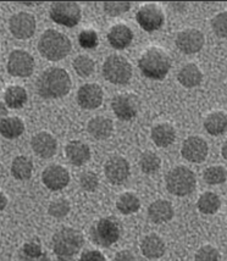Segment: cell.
Segmentation results:
<instances>
[{"label":"cell","mask_w":227,"mask_h":261,"mask_svg":"<svg viewBox=\"0 0 227 261\" xmlns=\"http://www.w3.org/2000/svg\"><path fill=\"white\" fill-rule=\"evenodd\" d=\"M36 88L40 97L44 99L63 98L70 92L71 79L64 68L51 67L40 73Z\"/></svg>","instance_id":"cell-1"},{"label":"cell","mask_w":227,"mask_h":261,"mask_svg":"<svg viewBox=\"0 0 227 261\" xmlns=\"http://www.w3.org/2000/svg\"><path fill=\"white\" fill-rule=\"evenodd\" d=\"M138 67L147 79L160 81L166 77L171 68V59L159 48L148 49L138 60Z\"/></svg>","instance_id":"cell-2"},{"label":"cell","mask_w":227,"mask_h":261,"mask_svg":"<svg viewBox=\"0 0 227 261\" xmlns=\"http://www.w3.org/2000/svg\"><path fill=\"white\" fill-rule=\"evenodd\" d=\"M38 50L46 60L59 61L70 54L71 42L59 31L46 30L39 38Z\"/></svg>","instance_id":"cell-3"},{"label":"cell","mask_w":227,"mask_h":261,"mask_svg":"<svg viewBox=\"0 0 227 261\" xmlns=\"http://www.w3.org/2000/svg\"><path fill=\"white\" fill-rule=\"evenodd\" d=\"M53 250L59 257L68 259L80 253L85 244L82 233L72 227H63L53 236Z\"/></svg>","instance_id":"cell-4"},{"label":"cell","mask_w":227,"mask_h":261,"mask_svg":"<svg viewBox=\"0 0 227 261\" xmlns=\"http://www.w3.org/2000/svg\"><path fill=\"white\" fill-rule=\"evenodd\" d=\"M167 191L176 197H186L191 194L197 186L194 172L186 166H176L167 172L165 178Z\"/></svg>","instance_id":"cell-5"},{"label":"cell","mask_w":227,"mask_h":261,"mask_svg":"<svg viewBox=\"0 0 227 261\" xmlns=\"http://www.w3.org/2000/svg\"><path fill=\"white\" fill-rule=\"evenodd\" d=\"M103 74L114 85H127L132 77V66L126 58L110 55L103 65Z\"/></svg>","instance_id":"cell-6"},{"label":"cell","mask_w":227,"mask_h":261,"mask_svg":"<svg viewBox=\"0 0 227 261\" xmlns=\"http://www.w3.org/2000/svg\"><path fill=\"white\" fill-rule=\"evenodd\" d=\"M120 233L119 223L113 219H109V217L99 219L91 229L93 242L104 248L111 247L116 243L120 238Z\"/></svg>","instance_id":"cell-7"},{"label":"cell","mask_w":227,"mask_h":261,"mask_svg":"<svg viewBox=\"0 0 227 261\" xmlns=\"http://www.w3.org/2000/svg\"><path fill=\"white\" fill-rule=\"evenodd\" d=\"M52 20L55 23L63 24L65 27H74L81 21V8L73 2H57L51 5Z\"/></svg>","instance_id":"cell-8"},{"label":"cell","mask_w":227,"mask_h":261,"mask_svg":"<svg viewBox=\"0 0 227 261\" xmlns=\"http://www.w3.org/2000/svg\"><path fill=\"white\" fill-rule=\"evenodd\" d=\"M6 70L12 77H30L34 70V59L29 51L16 49L9 55Z\"/></svg>","instance_id":"cell-9"},{"label":"cell","mask_w":227,"mask_h":261,"mask_svg":"<svg viewBox=\"0 0 227 261\" xmlns=\"http://www.w3.org/2000/svg\"><path fill=\"white\" fill-rule=\"evenodd\" d=\"M136 20L145 32H154L163 27L165 16L159 5L149 3L137 11Z\"/></svg>","instance_id":"cell-10"},{"label":"cell","mask_w":227,"mask_h":261,"mask_svg":"<svg viewBox=\"0 0 227 261\" xmlns=\"http://www.w3.org/2000/svg\"><path fill=\"white\" fill-rule=\"evenodd\" d=\"M36 18L30 12H17L12 15L9 21L10 32L17 39H29L36 32Z\"/></svg>","instance_id":"cell-11"},{"label":"cell","mask_w":227,"mask_h":261,"mask_svg":"<svg viewBox=\"0 0 227 261\" xmlns=\"http://www.w3.org/2000/svg\"><path fill=\"white\" fill-rule=\"evenodd\" d=\"M209 153V147L204 138L198 136H192L185 139L181 148V154L189 163L199 164L207 159Z\"/></svg>","instance_id":"cell-12"},{"label":"cell","mask_w":227,"mask_h":261,"mask_svg":"<svg viewBox=\"0 0 227 261\" xmlns=\"http://www.w3.org/2000/svg\"><path fill=\"white\" fill-rule=\"evenodd\" d=\"M114 114L121 121H131L138 113V100L133 94H117L111 101Z\"/></svg>","instance_id":"cell-13"},{"label":"cell","mask_w":227,"mask_h":261,"mask_svg":"<svg viewBox=\"0 0 227 261\" xmlns=\"http://www.w3.org/2000/svg\"><path fill=\"white\" fill-rule=\"evenodd\" d=\"M176 46L180 51L185 54H195L200 51L204 46L205 38L200 31L194 29H188L181 31L176 37Z\"/></svg>","instance_id":"cell-14"},{"label":"cell","mask_w":227,"mask_h":261,"mask_svg":"<svg viewBox=\"0 0 227 261\" xmlns=\"http://www.w3.org/2000/svg\"><path fill=\"white\" fill-rule=\"evenodd\" d=\"M104 173L111 185H122L130 176L129 161L123 156L110 158L104 165Z\"/></svg>","instance_id":"cell-15"},{"label":"cell","mask_w":227,"mask_h":261,"mask_svg":"<svg viewBox=\"0 0 227 261\" xmlns=\"http://www.w3.org/2000/svg\"><path fill=\"white\" fill-rule=\"evenodd\" d=\"M42 181L51 191H61L70 182V173L60 165H49L43 171Z\"/></svg>","instance_id":"cell-16"},{"label":"cell","mask_w":227,"mask_h":261,"mask_svg":"<svg viewBox=\"0 0 227 261\" xmlns=\"http://www.w3.org/2000/svg\"><path fill=\"white\" fill-rule=\"evenodd\" d=\"M103 97H104V92L100 86L97 83H87L81 87L77 92V102L82 109L94 110L102 105Z\"/></svg>","instance_id":"cell-17"},{"label":"cell","mask_w":227,"mask_h":261,"mask_svg":"<svg viewBox=\"0 0 227 261\" xmlns=\"http://www.w3.org/2000/svg\"><path fill=\"white\" fill-rule=\"evenodd\" d=\"M32 150L42 159H49L57 153L58 142L55 137L49 132H39L31 139Z\"/></svg>","instance_id":"cell-18"},{"label":"cell","mask_w":227,"mask_h":261,"mask_svg":"<svg viewBox=\"0 0 227 261\" xmlns=\"http://www.w3.org/2000/svg\"><path fill=\"white\" fill-rule=\"evenodd\" d=\"M173 215H175V211H173L172 204L167 200H163V199L155 200L148 207L149 219L157 225L169 222L170 220H172Z\"/></svg>","instance_id":"cell-19"},{"label":"cell","mask_w":227,"mask_h":261,"mask_svg":"<svg viewBox=\"0 0 227 261\" xmlns=\"http://www.w3.org/2000/svg\"><path fill=\"white\" fill-rule=\"evenodd\" d=\"M65 154L74 166H82L91 159V149L86 143L81 141H71L65 148Z\"/></svg>","instance_id":"cell-20"},{"label":"cell","mask_w":227,"mask_h":261,"mask_svg":"<svg viewBox=\"0 0 227 261\" xmlns=\"http://www.w3.org/2000/svg\"><path fill=\"white\" fill-rule=\"evenodd\" d=\"M108 40L115 49H125L133 40V32L123 23L115 24L108 33Z\"/></svg>","instance_id":"cell-21"},{"label":"cell","mask_w":227,"mask_h":261,"mask_svg":"<svg viewBox=\"0 0 227 261\" xmlns=\"http://www.w3.org/2000/svg\"><path fill=\"white\" fill-rule=\"evenodd\" d=\"M87 130L93 138L98 139V141H104L113 135L114 132V123L113 121L108 117L97 116L89 120L88 125H87Z\"/></svg>","instance_id":"cell-22"},{"label":"cell","mask_w":227,"mask_h":261,"mask_svg":"<svg viewBox=\"0 0 227 261\" xmlns=\"http://www.w3.org/2000/svg\"><path fill=\"white\" fill-rule=\"evenodd\" d=\"M165 242L158 234H148L142 239L141 251L148 259H159L165 254Z\"/></svg>","instance_id":"cell-23"},{"label":"cell","mask_w":227,"mask_h":261,"mask_svg":"<svg viewBox=\"0 0 227 261\" xmlns=\"http://www.w3.org/2000/svg\"><path fill=\"white\" fill-rule=\"evenodd\" d=\"M152 139L159 148H167L175 142L176 129L170 123H158L152 128Z\"/></svg>","instance_id":"cell-24"},{"label":"cell","mask_w":227,"mask_h":261,"mask_svg":"<svg viewBox=\"0 0 227 261\" xmlns=\"http://www.w3.org/2000/svg\"><path fill=\"white\" fill-rule=\"evenodd\" d=\"M177 80L185 88H194L201 83L203 73L195 64H187L179 71Z\"/></svg>","instance_id":"cell-25"},{"label":"cell","mask_w":227,"mask_h":261,"mask_svg":"<svg viewBox=\"0 0 227 261\" xmlns=\"http://www.w3.org/2000/svg\"><path fill=\"white\" fill-rule=\"evenodd\" d=\"M204 128L211 136H220L227 130V115L223 111H213L205 117Z\"/></svg>","instance_id":"cell-26"},{"label":"cell","mask_w":227,"mask_h":261,"mask_svg":"<svg viewBox=\"0 0 227 261\" xmlns=\"http://www.w3.org/2000/svg\"><path fill=\"white\" fill-rule=\"evenodd\" d=\"M24 132V123L20 117L6 116L0 121V135L6 139L18 138Z\"/></svg>","instance_id":"cell-27"},{"label":"cell","mask_w":227,"mask_h":261,"mask_svg":"<svg viewBox=\"0 0 227 261\" xmlns=\"http://www.w3.org/2000/svg\"><path fill=\"white\" fill-rule=\"evenodd\" d=\"M33 171V163L29 156H16L11 164V175L18 181H27L31 178Z\"/></svg>","instance_id":"cell-28"},{"label":"cell","mask_w":227,"mask_h":261,"mask_svg":"<svg viewBox=\"0 0 227 261\" xmlns=\"http://www.w3.org/2000/svg\"><path fill=\"white\" fill-rule=\"evenodd\" d=\"M197 207L204 215H214L221 207V200L214 192H205L199 197Z\"/></svg>","instance_id":"cell-29"},{"label":"cell","mask_w":227,"mask_h":261,"mask_svg":"<svg viewBox=\"0 0 227 261\" xmlns=\"http://www.w3.org/2000/svg\"><path fill=\"white\" fill-rule=\"evenodd\" d=\"M5 105L10 109H21L27 101V92L21 86H10L4 94Z\"/></svg>","instance_id":"cell-30"},{"label":"cell","mask_w":227,"mask_h":261,"mask_svg":"<svg viewBox=\"0 0 227 261\" xmlns=\"http://www.w3.org/2000/svg\"><path fill=\"white\" fill-rule=\"evenodd\" d=\"M116 207L122 215H131L141 209V200L132 192H126L117 198Z\"/></svg>","instance_id":"cell-31"},{"label":"cell","mask_w":227,"mask_h":261,"mask_svg":"<svg viewBox=\"0 0 227 261\" xmlns=\"http://www.w3.org/2000/svg\"><path fill=\"white\" fill-rule=\"evenodd\" d=\"M161 160L154 151L147 150L141 155V159H139V166L143 173L145 175H152L155 173L158 170L160 169Z\"/></svg>","instance_id":"cell-32"},{"label":"cell","mask_w":227,"mask_h":261,"mask_svg":"<svg viewBox=\"0 0 227 261\" xmlns=\"http://www.w3.org/2000/svg\"><path fill=\"white\" fill-rule=\"evenodd\" d=\"M94 61L88 55H79L73 60V68L76 73L82 79H87L94 72Z\"/></svg>","instance_id":"cell-33"},{"label":"cell","mask_w":227,"mask_h":261,"mask_svg":"<svg viewBox=\"0 0 227 261\" xmlns=\"http://www.w3.org/2000/svg\"><path fill=\"white\" fill-rule=\"evenodd\" d=\"M204 181L208 185H222L227 179V171L223 166H209L204 171Z\"/></svg>","instance_id":"cell-34"},{"label":"cell","mask_w":227,"mask_h":261,"mask_svg":"<svg viewBox=\"0 0 227 261\" xmlns=\"http://www.w3.org/2000/svg\"><path fill=\"white\" fill-rule=\"evenodd\" d=\"M70 210H71V205L68 203V200H66V199L64 198L57 199V200L52 201L48 207L49 215L53 217H57V219L65 217L68 213H70Z\"/></svg>","instance_id":"cell-35"},{"label":"cell","mask_w":227,"mask_h":261,"mask_svg":"<svg viewBox=\"0 0 227 261\" xmlns=\"http://www.w3.org/2000/svg\"><path fill=\"white\" fill-rule=\"evenodd\" d=\"M131 6H132V4L129 2H105L103 4L105 14L111 17L120 16V15L125 14V12L130 10Z\"/></svg>","instance_id":"cell-36"},{"label":"cell","mask_w":227,"mask_h":261,"mask_svg":"<svg viewBox=\"0 0 227 261\" xmlns=\"http://www.w3.org/2000/svg\"><path fill=\"white\" fill-rule=\"evenodd\" d=\"M20 254H22V255L26 257H39L45 253L42 249V243H40L39 239L32 238L23 244Z\"/></svg>","instance_id":"cell-37"},{"label":"cell","mask_w":227,"mask_h":261,"mask_svg":"<svg viewBox=\"0 0 227 261\" xmlns=\"http://www.w3.org/2000/svg\"><path fill=\"white\" fill-rule=\"evenodd\" d=\"M211 29L220 38H227V11L217 14L211 20Z\"/></svg>","instance_id":"cell-38"},{"label":"cell","mask_w":227,"mask_h":261,"mask_svg":"<svg viewBox=\"0 0 227 261\" xmlns=\"http://www.w3.org/2000/svg\"><path fill=\"white\" fill-rule=\"evenodd\" d=\"M79 43L85 49H94L99 44L98 33L93 30L82 31L79 36Z\"/></svg>","instance_id":"cell-39"},{"label":"cell","mask_w":227,"mask_h":261,"mask_svg":"<svg viewBox=\"0 0 227 261\" xmlns=\"http://www.w3.org/2000/svg\"><path fill=\"white\" fill-rule=\"evenodd\" d=\"M80 185L86 192H94L99 186L98 175L93 171H86L80 177Z\"/></svg>","instance_id":"cell-40"},{"label":"cell","mask_w":227,"mask_h":261,"mask_svg":"<svg viewBox=\"0 0 227 261\" xmlns=\"http://www.w3.org/2000/svg\"><path fill=\"white\" fill-rule=\"evenodd\" d=\"M219 250L213 245H204L195 253L194 261H219Z\"/></svg>","instance_id":"cell-41"},{"label":"cell","mask_w":227,"mask_h":261,"mask_svg":"<svg viewBox=\"0 0 227 261\" xmlns=\"http://www.w3.org/2000/svg\"><path fill=\"white\" fill-rule=\"evenodd\" d=\"M79 261H107V257L99 250H87L81 255Z\"/></svg>","instance_id":"cell-42"},{"label":"cell","mask_w":227,"mask_h":261,"mask_svg":"<svg viewBox=\"0 0 227 261\" xmlns=\"http://www.w3.org/2000/svg\"><path fill=\"white\" fill-rule=\"evenodd\" d=\"M115 261H136V257L130 250H120L115 255Z\"/></svg>","instance_id":"cell-43"},{"label":"cell","mask_w":227,"mask_h":261,"mask_svg":"<svg viewBox=\"0 0 227 261\" xmlns=\"http://www.w3.org/2000/svg\"><path fill=\"white\" fill-rule=\"evenodd\" d=\"M18 261H51V259H49V256L46 255V254H43V255L39 257H26L23 256L22 254H20V255H18Z\"/></svg>","instance_id":"cell-44"},{"label":"cell","mask_w":227,"mask_h":261,"mask_svg":"<svg viewBox=\"0 0 227 261\" xmlns=\"http://www.w3.org/2000/svg\"><path fill=\"white\" fill-rule=\"evenodd\" d=\"M6 205H8V198H6V195L3 192H0V211L4 210Z\"/></svg>","instance_id":"cell-45"},{"label":"cell","mask_w":227,"mask_h":261,"mask_svg":"<svg viewBox=\"0 0 227 261\" xmlns=\"http://www.w3.org/2000/svg\"><path fill=\"white\" fill-rule=\"evenodd\" d=\"M5 115H8V110H6V107L0 101V121H2L4 117H6Z\"/></svg>","instance_id":"cell-46"},{"label":"cell","mask_w":227,"mask_h":261,"mask_svg":"<svg viewBox=\"0 0 227 261\" xmlns=\"http://www.w3.org/2000/svg\"><path fill=\"white\" fill-rule=\"evenodd\" d=\"M221 154H222L223 159L227 161V141L223 143V145H222V148H221Z\"/></svg>","instance_id":"cell-47"},{"label":"cell","mask_w":227,"mask_h":261,"mask_svg":"<svg viewBox=\"0 0 227 261\" xmlns=\"http://www.w3.org/2000/svg\"><path fill=\"white\" fill-rule=\"evenodd\" d=\"M51 261H67V260L63 259V257H60V259H55V260H51Z\"/></svg>","instance_id":"cell-48"}]
</instances>
